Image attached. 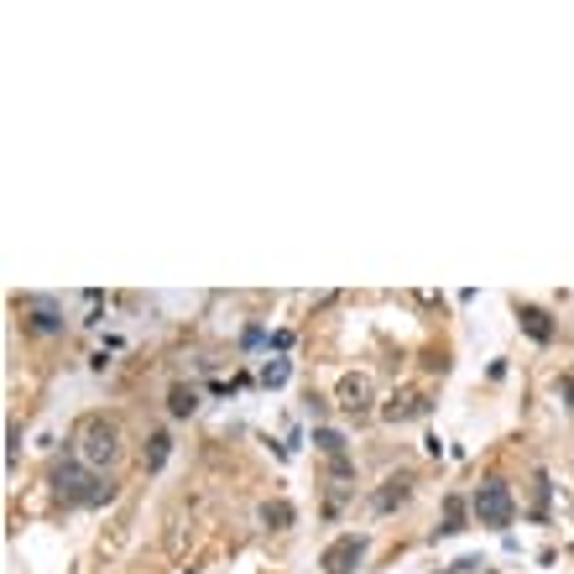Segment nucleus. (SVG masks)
I'll return each instance as SVG.
<instances>
[{"mask_svg": "<svg viewBox=\"0 0 574 574\" xmlns=\"http://www.w3.org/2000/svg\"><path fill=\"white\" fill-rule=\"evenodd\" d=\"M68 449H73L89 470H100V475H105V470L126 454V439H121V423H115L110 413H89V418H79Z\"/></svg>", "mask_w": 574, "mask_h": 574, "instance_id": "f03ea898", "label": "nucleus"}, {"mask_svg": "<svg viewBox=\"0 0 574 574\" xmlns=\"http://www.w3.org/2000/svg\"><path fill=\"white\" fill-rule=\"evenodd\" d=\"M433 413V397H428L423 386H397L392 397H386L382 407H376V418L392 428H403V423H418V418H428Z\"/></svg>", "mask_w": 574, "mask_h": 574, "instance_id": "39448f33", "label": "nucleus"}, {"mask_svg": "<svg viewBox=\"0 0 574 574\" xmlns=\"http://www.w3.org/2000/svg\"><path fill=\"white\" fill-rule=\"evenodd\" d=\"M314 449L324 460H345V433L340 428H314Z\"/></svg>", "mask_w": 574, "mask_h": 574, "instance_id": "2eb2a0df", "label": "nucleus"}, {"mask_svg": "<svg viewBox=\"0 0 574 574\" xmlns=\"http://www.w3.org/2000/svg\"><path fill=\"white\" fill-rule=\"evenodd\" d=\"M168 413L172 418H193V413H199V392H193L189 382H172L168 386Z\"/></svg>", "mask_w": 574, "mask_h": 574, "instance_id": "ddd939ff", "label": "nucleus"}, {"mask_svg": "<svg viewBox=\"0 0 574 574\" xmlns=\"http://www.w3.org/2000/svg\"><path fill=\"white\" fill-rule=\"evenodd\" d=\"M413 486H418V475H413V470L386 475L382 486L371 491V511H376V517H392L397 507H407V501H413Z\"/></svg>", "mask_w": 574, "mask_h": 574, "instance_id": "6e6552de", "label": "nucleus"}, {"mask_svg": "<svg viewBox=\"0 0 574 574\" xmlns=\"http://www.w3.org/2000/svg\"><path fill=\"white\" fill-rule=\"evenodd\" d=\"M47 486H53V501H63V507H110V501H115V491H121L110 475L89 470L73 449H68L63 460H53Z\"/></svg>", "mask_w": 574, "mask_h": 574, "instance_id": "f257e3e1", "label": "nucleus"}, {"mask_svg": "<svg viewBox=\"0 0 574 574\" xmlns=\"http://www.w3.org/2000/svg\"><path fill=\"white\" fill-rule=\"evenodd\" d=\"M470 517H475V511H470V501L460 496V491H449V496H444V522L433 528V538H454V532H465Z\"/></svg>", "mask_w": 574, "mask_h": 574, "instance_id": "9d476101", "label": "nucleus"}, {"mask_svg": "<svg viewBox=\"0 0 574 574\" xmlns=\"http://www.w3.org/2000/svg\"><path fill=\"white\" fill-rule=\"evenodd\" d=\"M303 403H308V418H324V407H329V403H324V397H319V392H308Z\"/></svg>", "mask_w": 574, "mask_h": 574, "instance_id": "6ab92c4d", "label": "nucleus"}, {"mask_svg": "<svg viewBox=\"0 0 574 574\" xmlns=\"http://www.w3.org/2000/svg\"><path fill=\"white\" fill-rule=\"evenodd\" d=\"M517 324H522V335H528L532 345H553V314L549 308H538V303H517Z\"/></svg>", "mask_w": 574, "mask_h": 574, "instance_id": "1a4fd4ad", "label": "nucleus"}, {"mask_svg": "<svg viewBox=\"0 0 574 574\" xmlns=\"http://www.w3.org/2000/svg\"><path fill=\"white\" fill-rule=\"evenodd\" d=\"M365 553H371V538H365V532H340V538L319 553V569L324 574H355L365 564Z\"/></svg>", "mask_w": 574, "mask_h": 574, "instance_id": "423d86ee", "label": "nucleus"}, {"mask_svg": "<svg viewBox=\"0 0 574 574\" xmlns=\"http://www.w3.org/2000/svg\"><path fill=\"white\" fill-rule=\"evenodd\" d=\"M470 511H475L481 528L507 532L511 522H517V496H511V486L501 481V475H486V481L475 486V496H470Z\"/></svg>", "mask_w": 574, "mask_h": 574, "instance_id": "7ed1b4c3", "label": "nucleus"}, {"mask_svg": "<svg viewBox=\"0 0 574 574\" xmlns=\"http://www.w3.org/2000/svg\"><path fill=\"white\" fill-rule=\"evenodd\" d=\"M287 376H293V365L282 361V355H277V361H267V365H261V382H267V386H282V382H287Z\"/></svg>", "mask_w": 574, "mask_h": 574, "instance_id": "f3484780", "label": "nucleus"}, {"mask_svg": "<svg viewBox=\"0 0 574 574\" xmlns=\"http://www.w3.org/2000/svg\"><path fill=\"white\" fill-rule=\"evenodd\" d=\"M11 308L22 314V329H26V335H37V340L63 335V308H58V298H47V293H22Z\"/></svg>", "mask_w": 574, "mask_h": 574, "instance_id": "20e7f679", "label": "nucleus"}, {"mask_svg": "<svg viewBox=\"0 0 574 574\" xmlns=\"http://www.w3.org/2000/svg\"><path fill=\"white\" fill-rule=\"evenodd\" d=\"M549 470L538 465L532 470V522H543V517H549Z\"/></svg>", "mask_w": 574, "mask_h": 574, "instance_id": "4468645a", "label": "nucleus"}, {"mask_svg": "<svg viewBox=\"0 0 574 574\" xmlns=\"http://www.w3.org/2000/svg\"><path fill=\"white\" fill-rule=\"evenodd\" d=\"M553 392H559V403L574 413V376H559V382H553Z\"/></svg>", "mask_w": 574, "mask_h": 574, "instance_id": "a211bd4d", "label": "nucleus"}, {"mask_svg": "<svg viewBox=\"0 0 574 574\" xmlns=\"http://www.w3.org/2000/svg\"><path fill=\"white\" fill-rule=\"evenodd\" d=\"M261 528H272V532H293L298 528V507L293 501H282V496H272V501H261Z\"/></svg>", "mask_w": 574, "mask_h": 574, "instance_id": "f8f14e48", "label": "nucleus"}, {"mask_svg": "<svg viewBox=\"0 0 574 574\" xmlns=\"http://www.w3.org/2000/svg\"><path fill=\"white\" fill-rule=\"evenodd\" d=\"M168 460H172V433H168V428H151L147 444H141V470H147V475H157Z\"/></svg>", "mask_w": 574, "mask_h": 574, "instance_id": "9b49d317", "label": "nucleus"}, {"mask_svg": "<svg viewBox=\"0 0 574 574\" xmlns=\"http://www.w3.org/2000/svg\"><path fill=\"white\" fill-rule=\"evenodd\" d=\"M335 403H340L345 418H365V413H376V382H371V371H345L340 386H335Z\"/></svg>", "mask_w": 574, "mask_h": 574, "instance_id": "0eeeda50", "label": "nucleus"}, {"mask_svg": "<svg viewBox=\"0 0 574 574\" xmlns=\"http://www.w3.org/2000/svg\"><path fill=\"white\" fill-rule=\"evenodd\" d=\"M16 454H22V423L11 418L5 423V470H16Z\"/></svg>", "mask_w": 574, "mask_h": 574, "instance_id": "dca6fc26", "label": "nucleus"}]
</instances>
